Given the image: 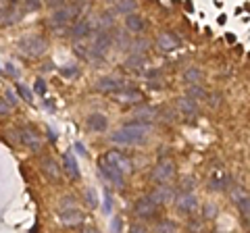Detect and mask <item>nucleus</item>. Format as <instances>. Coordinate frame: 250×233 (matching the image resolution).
<instances>
[{"label": "nucleus", "mask_w": 250, "mask_h": 233, "mask_svg": "<svg viewBox=\"0 0 250 233\" xmlns=\"http://www.w3.org/2000/svg\"><path fill=\"white\" fill-rule=\"evenodd\" d=\"M152 125L150 123H127V125H123L115 131V134H111V142L113 144H121V146H136L140 142H144V139L148 137V134H150Z\"/></svg>", "instance_id": "nucleus-1"}, {"label": "nucleus", "mask_w": 250, "mask_h": 233, "mask_svg": "<svg viewBox=\"0 0 250 233\" xmlns=\"http://www.w3.org/2000/svg\"><path fill=\"white\" fill-rule=\"evenodd\" d=\"M48 50V42H46V38L42 36H25L19 40V52L25 54V57H42Z\"/></svg>", "instance_id": "nucleus-2"}, {"label": "nucleus", "mask_w": 250, "mask_h": 233, "mask_svg": "<svg viewBox=\"0 0 250 233\" xmlns=\"http://www.w3.org/2000/svg\"><path fill=\"white\" fill-rule=\"evenodd\" d=\"M113 46V34H108V32H96L92 38V46H90V52H88V57L90 58H103L104 57V52L108 50Z\"/></svg>", "instance_id": "nucleus-3"}, {"label": "nucleus", "mask_w": 250, "mask_h": 233, "mask_svg": "<svg viewBox=\"0 0 250 233\" xmlns=\"http://www.w3.org/2000/svg\"><path fill=\"white\" fill-rule=\"evenodd\" d=\"M173 175H175V167H173V160H171V158L159 160V165H156L154 171H152V179L159 185L171 181V179H173Z\"/></svg>", "instance_id": "nucleus-4"}, {"label": "nucleus", "mask_w": 250, "mask_h": 233, "mask_svg": "<svg viewBox=\"0 0 250 233\" xmlns=\"http://www.w3.org/2000/svg\"><path fill=\"white\" fill-rule=\"evenodd\" d=\"M228 185H229V175L225 171V167L221 165L213 167V171L208 175V188L213 192H223V190H228Z\"/></svg>", "instance_id": "nucleus-5"}, {"label": "nucleus", "mask_w": 250, "mask_h": 233, "mask_svg": "<svg viewBox=\"0 0 250 233\" xmlns=\"http://www.w3.org/2000/svg\"><path fill=\"white\" fill-rule=\"evenodd\" d=\"M80 15V6H75V4H61L59 6V11H54V15L50 17V23L54 27H62L65 23H69L73 17H77Z\"/></svg>", "instance_id": "nucleus-6"}, {"label": "nucleus", "mask_w": 250, "mask_h": 233, "mask_svg": "<svg viewBox=\"0 0 250 233\" xmlns=\"http://www.w3.org/2000/svg\"><path fill=\"white\" fill-rule=\"evenodd\" d=\"M103 160H106L108 165H113L121 175H129L131 171H134V165H131V160L125 156V154H121V152H106L104 156H103Z\"/></svg>", "instance_id": "nucleus-7"}, {"label": "nucleus", "mask_w": 250, "mask_h": 233, "mask_svg": "<svg viewBox=\"0 0 250 233\" xmlns=\"http://www.w3.org/2000/svg\"><path fill=\"white\" fill-rule=\"evenodd\" d=\"M19 139L27 146L31 152H40V150H42V136L38 134L36 129H31V127H21V129H19Z\"/></svg>", "instance_id": "nucleus-8"}, {"label": "nucleus", "mask_w": 250, "mask_h": 233, "mask_svg": "<svg viewBox=\"0 0 250 233\" xmlns=\"http://www.w3.org/2000/svg\"><path fill=\"white\" fill-rule=\"evenodd\" d=\"M179 44H182V40H179V36L173 32H163L156 38V46H159L163 52H173L179 48Z\"/></svg>", "instance_id": "nucleus-9"}, {"label": "nucleus", "mask_w": 250, "mask_h": 233, "mask_svg": "<svg viewBox=\"0 0 250 233\" xmlns=\"http://www.w3.org/2000/svg\"><path fill=\"white\" fill-rule=\"evenodd\" d=\"M96 90L103 92V94H119V92L125 90V83L117 77H103L98 83H96Z\"/></svg>", "instance_id": "nucleus-10"}, {"label": "nucleus", "mask_w": 250, "mask_h": 233, "mask_svg": "<svg viewBox=\"0 0 250 233\" xmlns=\"http://www.w3.org/2000/svg\"><path fill=\"white\" fill-rule=\"evenodd\" d=\"M148 198H150V202H154L156 206L163 204V202H173V200H175V190L171 188L169 183H163V185H159V188H156Z\"/></svg>", "instance_id": "nucleus-11"}, {"label": "nucleus", "mask_w": 250, "mask_h": 233, "mask_svg": "<svg viewBox=\"0 0 250 233\" xmlns=\"http://www.w3.org/2000/svg\"><path fill=\"white\" fill-rule=\"evenodd\" d=\"M136 216H140V219H152V216H156V213H159V206L154 204V202H150V198H140L136 202Z\"/></svg>", "instance_id": "nucleus-12"}, {"label": "nucleus", "mask_w": 250, "mask_h": 233, "mask_svg": "<svg viewBox=\"0 0 250 233\" xmlns=\"http://www.w3.org/2000/svg\"><path fill=\"white\" fill-rule=\"evenodd\" d=\"M175 206L179 208L182 213H194L198 208V200H196V196H194L192 192H188V194H177L175 196Z\"/></svg>", "instance_id": "nucleus-13"}, {"label": "nucleus", "mask_w": 250, "mask_h": 233, "mask_svg": "<svg viewBox=\"0 0 250 233\" xmlns=\"http://www.w3.org/2000/svg\"><path fill=\"white\" fill-rule=\"evenodd\" d=\"M100 173H103L104 179H108L111 183H115L117 188H123V175H121L113 165H108L106 160H100Z\"/></svg>", "instance_id": "nucleus-14"}, {"label": "nucleus", "mask_w": 250, "mask_h": 233, "mask_svg": "<svg viewBox=\"0 0 250 233\" xmlns=\"http://www.w3.org/2000/svg\"><path fill=\"white\" fill-rule=\"evenodd\" d=\"M59 219H61L62 225H67V227H75V225L83 223V214L77 211V208H69V211H61L59 213Z\"/></svg>", "instance_id": "nucleus-15"}, {"label": "nucleus", "mask_w": 250, "mask_h": 233, "mask_svg": "<svg viewBox=\"0 0 250 233\" xmlns=\"http://www.w3.org/2000/svg\"><path fill=\"white\" fill-rule=\"evenodd\" d=\"M117 100L123 104H140L144 100V94L140 90H129V88H125L123 92H119V94H115Z\"/></svg>", "instance_id": "nucleus-16"}, {"label": "nucleus", "mask_w": 250, "mask_h": 233, "mask_svg": "<svg viewBox=\"0 0 250 233\" xmlns=\"http://www.w3.org/2000/svg\"><path fill=\"white\" fill-rule=\"evenodd\" d=\"M42 171L48 175V179L61 181V167H59V162L54 160V158H50V156L42 158Z\"/></svg>", "instance_id": "nucleus-17"}, {"label": "nucleus", "mask_w": 250, "mask_h": 233, "mask_svg": "<svg viewBox=\"0 0 250 233\" xmlns=\"http://www.w3.org/2000/svg\"><path fill=\"white\" fill-rule=\"evenodd\" d=\"M92 27L94 25H92L90 19H80V21H75V25L71 27V36L80 40V38H85V36L92 34Z\"/></svg>", "instance_id": "nucleus-18"}, {"label": "nucleus", "mask_w": 250, "mask_h": 233, "mask_svg": "<svg viewBox=\"0 0 250 233\" xmlns=\"http://www.w3.org/2000/svg\"><path fill=\"white\" fill-rule=\"evenodd\" d=\"M62 165H65L67 173L71 179H80V165H77V160L71 152H65V156H62Z\"/></svg>", "instance_id": "nucleus-19"}, {"label": "nucleus", "mask_w": 250, "mask_h": 233, "mask_svg": "<svg viewBox=\"0 0 250 233\" xmlns=\"http://www.w3.org/2000/svg\"><path fill=\"white\" fill-rule=\"evenodd\" d=\"M85 125H88L92 131H104V129H106V125H108V121H106V116H104V115L94 113V115H90V116H88Z\"/></svg>", "instance_id": "nucleus-20"}, {"label": "nucleus", "mask_w": 250, "mask_h": 233, "mask_svg": "<svg viewBox=\"0 0 250 233\" xmlns=\"http://www.w3.org/2000/svg\"><path fill=\"white\" fill-rule=\"evenodd\" d=\"M144 19L140 17V15H127V17H125V27L129 29L131 34H142V29H144Z\"/></svg>", "instance_id": "nucleus-21"}, {"label": "nucleus", "mask_w": 250, "mask_h": 233, "mask_svg": "<svg viewBox=\"0 0 250 233\" xmlns=\"http://www.w3.org/2000/svg\"><path fill=\"white\" fill-rule=\"evenodd\" d=\"M177 108L182 111L186 116H196L198 115V104L194 102V100H190V98H179L177 100Z\"/></svg>", "instance_id": "nucleus-22"}, {"label": "nucleus", "mask_w": 250, "mask_h": 233, "mask_svg": "<svg viewBox=\"0 0 250 233\" xmlns=\"http://www.w3.org/2000/svg\"><path fill=\"white\" fill-rule=\"evenodd\" d=\"M96 25H98V32H106L108 27H113V25H115V13H113V11L103 13V15L98 17Z\"/></svg>", "instance_id": "nucleus-23"}, {"label": "nucleus", "mask_w": 250, "mask_h": 233, "mask_svg": "<svg viewBox=\"0 0 250 233\" xmlns=\"http://www.w3.org/2000/svg\"><path fill=\"white\" fill-rule=\"evenodd\" d=\"M184 79H186V83H190V85H198L200 79H202L200 69H196V67H188L186 71H184Z\"/></svg>", "instance_id": "nucleus-24"}, {"label": "nucleus", "mask_w": 250, "mask_h": 233, "mask_svg": "<svg viewBox=\"0 0 250 233\" xmlns=\"http://www.w3.org/2000/svg\"><path fill=\"white\" fill-rule=\"evenodd\" d=\"M136 9H138V4L131 2V0H121V2L115 4V11H117V13H123L125 17H127V15H134Z\"/></svg>", "instance_id": "nucleus-25"}, {"label": "nucleus", "mask_w": 250, "mask_h": 233, "mask_svg": "<svg viewBox=\"0 0 250 233\" xmlns=\"http://www.w3.org/2000/svg\"><path fill=\"white\" fill-rule=\"evenodd\" d=\"M208 94H207V90H202L200 85H190V88H188V96L186 98H190V100H194V102H196V100H205Z\"/></svg>", "instance_id": "nucleus-26"}, {"label": "nucleus", "mask_w": 250, "mask_h": 233, "mask_svg": "<svg viewBox=\"0 0 250 233\" xmlns=\"http://www.w3.org/2000/svg\"><path fill=\"white\" fill-rule=\"evenodd\" d=\"M113 44L117 46V48H121V50H125V48H129V38H127V34L125 32H117V34H113Z\"/></svg>", "instance_id": "nucleus-27"}, {"label": "nucleus", "mask_w": 250, "mask_h": 233, "mask_svg": "<svg viewBox=\"0 0 250 233\" xmlns=\"http://www.w3.org/2000/svg\"><path fill=\"white\" fill-rule=\"evenodd\" d=\"M129 50L134 52V54H140V57H142V54L148 50V42L142 40V38H138V40H134V42L129 44Z\"/></svg>", "instance_id": "nucleus-28"}, {"label": "nucleus", "mask_w": 250, "mask_h": 233, "mask_svg": "<svg viewBox=\"0 0 250 233\" xmlns=\"http://www.w3.org/2000/svg\"><path fill=\"white\" fill-rule=\"evenodd\" d=\"M144 65V57H140V54H131V57L125 60V67H129V69H140Z\"/></svg>", "instance_id": "nucleus-29"}, {"label": "nucleus", "mask_w": 250, "mask_h": 233, "mask_svg": "<svg viewBox=\"0 0 250 233\" xmlns=\"http://www.w3.org/2000/svg\"><path fill=\"white\" fill-rule=\"evenodd\" d=\"M238 206H240V213H242V216H244V219H248V214H250V202H248V194H246V196H242V198L238 200Z\"/></svg>", "instance_id": "nucleus-30"}, {"label": "nucleus", "mask_w": 250, "mask_h": 233, "mask_svg": "<svg viewBox=\"0 0 250 233\" xmlns=\"http://www.w3.org/2000/svg\"><path fill=\"white\" fill-rule=\"evenodd\" d=\"M59 73H61V75H65V77H77L80 69H77V65H65V67H61V69H59Z\"/></svg>", "instance_id": "nucleus-31"}, {"label": "nucleus", "mask_w": 250, "mask_h": 233, "mask_svg": "<svg viewBox=\"0 0 250 233\" xmlns=\"http://www.w3.org/2000/svg\"><path fill=\"white\" fill-rule=\"evenodd\" d=\"M17 92H19V96L25 100V102H34V94H31V90H29V88H25V85L17 83Z\"/></svg>", "instance_id": "nucleus-32"}, {"label": "nucleus", "mask_w": 250, "mask_h": 233, "mask_svg": "<svg viewBox=\"0 0 250 233\" xmlns=\"http://www.w3.org/2000/svg\"><path fill=\"white\" fill-rule=\"evenodd\" d=\"M85 204H88L90 208H96L98 206V196L94 190H85Z\"/></svg>", "instance_id": "nucleus-33"}, {"label": "nucleus", "mask_w": 250, "mask_h": 233, "mask_svg": "<svg viewBox=\"0 0 250 233\" xmlns=\"http://www.w3.org/2000/svg\"><path fill=\"white\" fill-rule=\"evenodd\" d=\"M156 233H175V225L169 221H163L156 225Z\"/></svg>", "instance_id": "nucleus-34"}, {"label": "nucleus", "mask_w": 250, "mask_h": 233, "mask_svg": "<svg viewBox=\"0 0 250 233\" xmlns=\"http://www.w3.org/2000/svg\"><path fill=\"white\" fill-rule=\"evenodd\" d=\"M103 196H104V213L111 214L113 213V196H111V192H108V188L103 192Z\"/></svg>", "instance_id": "nucleus-35"}, {"label": "nucleus", "mask_w": 250, "mask_h": 233, "mask_svg": "<svg viewBox=\"0 0 250 233\" xmlns=\"http://www.w3.org/2000/svg\"><path fill=\"white\" fill-rule=\"evenodd\" d=\"M69 208H75V202H73L71 196L62 198V202H61V211H69Z\"/></svg>", "instance_id": "nucleus-36"}, {"label": "nucleus", "mask_w": 250, "mask_h": 233, "mask_svg": "<svg viewBox=\"0 0 250 233\" xmlns=\"http://www.w3.org/2000/svg\"><path fill=\"white\" fill-rule=\"evenodd\" d=\"M192 188H194V177H186V179L182 181V192H184V194H188Z\"/></svg>", "instance_id": "nucleus-37"}, {"label": "nucleus", "mask_w": 250, "mask_h": 233, "mask_svg": "<svg viewBox=\"0 0 250 233\" xmlns=\"http://www.w3.org/2000/svg\"><path fill=\"white\" fill-rule=\"evenodd\" d=\"M111 233H121V216H113V221H111Z\"/></svg>", "instance_id": "nucleus-38"}, {"label": "nucleus", "mask_w": 250, "mask_h": 233, "mask_svg": "<svg viewBox=\"0 0 250 233\" xmlns=\"http://www.w3.org/2000/svg\"><path fill=\"white\" fill-rule=\"evenodd\" d=\"M36 94H40V96L46 94V81L42 79V77L40 79H36Z\"/></svg>", "instance_id": "nucleus-39"}, {"label": "nucleus", "mask_w": 250, "mask_h": 233, "mask_svg": "<svg viewBox=\"0 0 250 233\" xmlns=\"http://www.w3.org/2000/svg\"><path fill=\"white\" fill-rule=\"evenodd\" d=\"M4 102H6V104H9V106H15V104H17V96H15V94H13V92H11V90H6Z\"/></svg>", "instance_id": "nucleus-40"}, {"label": "nucleus", "mask_w": 250, "mask_h": 233, "mask_svg": "<svg viewBox=\"0 0 250 233\" xmlns=\"http://www.w3.org/2000/svg\"><path fill=\"white\" fill-rule=\"evenodd\" d=\"M215 214H217V206L215 204H207L205 206V216H207V219H213Z\"/></svg>", "instance_id": "nucleus-41"}, {"label": "nucleus", "mask_w": 250, "mask_h": 233, "mask_svg": "<svg viewBox=\"0 0 250 233\" xmlns=\"http://www.w3.org/2000/svg\"><path fill=\"white\" fill-rule=\"evenodd\" d=\"M131 233H148V229L144 227V225H140V223H134L131 225V229H129Z\"/></svg>", "instance_id": "nucleus-42"}, {"label": "nucleus", "mask_w": 250, "mask_h": 233, "mask_svg": "<svg viewBox=\"0 0 250 233\" xmlns=\"http://www.w3.org/2000/svg\"><path fill=\"white\" fill-rule=\"evenodd\" d=\"M75 150H77V154H82V156H88V150L83 148V144H80V142H75Z\"/></svg>", "instance_id": "nucleus-43"}, {"label": "nucleus", "mask_w": 250, "mask_h": 233, "mask_svg": "<svg viewBox=\"0 0 250 233\" xmlns=\"http://www.w3.org/2000/svg\"><path fill=\"white\" fill-rule=\"evenodd\" d=\"M40 6V2H23V9L25 11H34V9H38Z\"/></svg>", "instance_id": "nucleus-44"}, {"label": "nucleus", "mask_w": 250, "mask_h": 233, "mask_svg": "<svg viewBox=\"0 0 250 233\" xmlns=\"http://www.w3.org/2000/svg\"><path fill=\"white\" fill-rule=\"evenodd\" d=\"M9 113V104L4 102V98H0V115H6Z\"/></svg>", "instance_id": "nucleus-45"}, {"label": "nucleus", "mask_w": 250, "mask_h": 233, "mask_svg": "<svg viewBox=\"0 0 250 233\" xmlns=\"http://www.w3.org/2000/svg\"><path fill=\"white\" fill-rule=\"evenodd\" d=\"M6 73H9L11 77H19V71H17V69H15L13 65H6Z\"/></svg>", "instance_id": "nucleus-46"}, {"label": "nucleus", "mask_w": 250, "mask_h": 233, "mask_svg": "<svg viewBox=\"0 0 250 233\" xmlns=\"http://www.w3.org/2000/svg\"><path fill=\"white\" fill-rule=\"evenodd\" d=\"M82 233H98V231H96V229H94V227H88V229H83Z\"/></svg>", "instance_id": "nucleus-47"}, {"label": "nucleus", "mask_w": 250, "mask_h": 233, "mask_svg": "<svg viewBox=\"0 0 250 233\" xmlns=\"http://www.w3.org/2000/svg\"><path fill=\"white\" fill-rule=\"evenodd\" d=\"M0 75H2V69H0Z\"/></svg>", "instance_id": "nucleus-48"}]
</instances>
